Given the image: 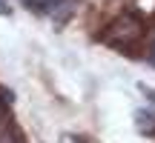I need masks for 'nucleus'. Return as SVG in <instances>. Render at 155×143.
I'll use <instances>...</instances> for the list:
<instances>
[{
    "instance_id": "1",
    "label": "nucleus",
    "mask_w": 155,
    "mask_h": 143,
    "mask_svg": "<svg viewBox=\"0 0 155 143\" xmlns=\"http://www.w3.org/2000/svg\"><path fill=\"white\" fill-rule=\"evenodd\" d=\"M135 126H138L141 135L152 138V135H155V112L152 109H141L138 115H135Z\"/></svg>"
},
{
    "instance_id": "3",
    "label": "nucleus",
    "mask_w": 155,
    "mask_h": 143,
    "mask_svg": "<svg viewBox=\"0 0 155 143\" xmlns=\"http://www.w3.org/2000/svg\"><path fill=\"white\" fill-rule=\"evenodd\" d=\"M152 60H155V43H152Z\"/></svg>"
},
{
    "instance_id": "2",
    "label": "nucleus",
    "mask_w": 155,
    "mask_h": 143,
    "mask_svg": "<svg viewBox=\"0 0 155 143\" xmlns=\"http://www.w3.org/2000/svg\"><path fill=\"white\" fill-rule=\"evenodd\" d=\"M32 9H38V11H46V14H55L58 11V6H66L69 0H26Z\"/></svg>"
}]
</instances>
